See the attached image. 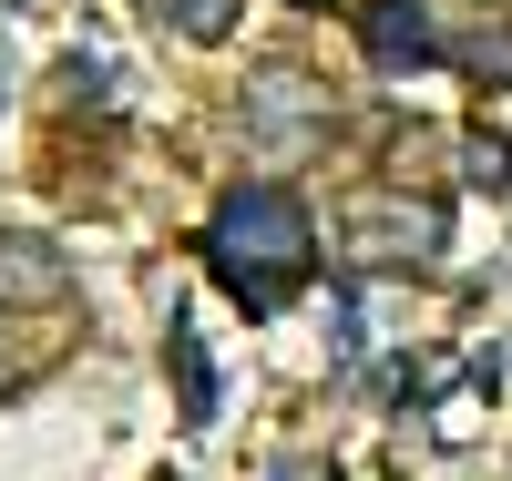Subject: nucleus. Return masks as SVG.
I'll list each match as a JSON object with an SVG mask.
<instances>
[{"mask_svg":"<svg viewBox=\"0 0 512 481\" xmlns=\"http://www.w3.org/2000/svg\"><path fill=\"white\" fill-rule=\"evenodd\" d=\"M359 41L379 72H472L512 93V11H482V0H369Z\"/></svg>","mask_w":512,"mask_h":481,"instance_id":"obj_2","label":"nucleus"},{"mask_svg":"<svg viewBox=\"0 0 512 481\" xmlns=\"http://www.w3.org/2000/svg\"><path fill=\"white\" fill-rule=\"evenodd\" d=\"M52 308H72V256L52 236L0 226V318H52Z\"/></svg>","mask_w":512,"mask_h":481,"instance_id":"obj_5","label":"nucleus"},{"mask_svg":"<svg viewBox=\"0 0 512 481\" xmlns=\"http://www.w3.org/2000/svg\"><path fill=\"white\" fill-rule=\"evenodd\" d=\"M195 256L246 318H277L287 297L318 277V215H308L297 185H236L216 205V226L195 236Z\"/></svg>","mask_w":512,"mask_h":481,"instance_id":"obj_1","label":"nucleus"},{"mask_svg":"<svg viewBox=\"0 0 512 481\" xmlns=\"http://www.w3.org/2000/svg\"><path fill=\"white\" fill-rule=\"evenodd\" d=\"M144 11L175 21L185 41H226V31H236V0H144Z\"/></svg>","mask_w":512,"mask_h":481,"instance_id":"obj_7","label":"nucleus"},{"mask_svg":"<svg viewBox=\"0 0 512 481\" xmlns=\"http://www.w3.org/2000/svg\"><path fill=\"white\" fill-rule=\"evenodd\" d=\"M328 123H338V93H328L318 72H297V62L246 72V134H256V144L308 154V144H328Z\"/></svg>","mask_w":512,"mask_h":481,"instance_id":"obj_4","label":"nucleus"},{"mask_svg":"<svg viewBox=\"0 0 512 481\" xmlns=\"http://www.w3.org/2000/svg\"><path fill=\"white\" fill-rule=\"evenodd\" d=\"M338 267L349 277H431L441 267V205L400 185H359L338 205Z\"/></svg>","mask_w":512,"mask_h":481,"instance_id":"obj_3","label":"nucleus"},{"mask_svg":"<svg viewBox=\"0 0 512 481\" xmlns=\"http://www.w3.org/2000/svg\"><path fill=\"white\" fill-rule=\"evenodd\" d=\"M164 348H175V389H185V430L216 420V369H205V338L185 308H164Z\"/></svg>","mask_w":512,"mask_h":481,"instance_id":"obj_6","label":"nucleus"},{"mask_svg":"<svg viewBox=\"0 0 512 481\" xmlns=\"http://www.w3.org/2000/svg\"><path fill=\"white\" fill-rule=\"evenodd\" d=\"M461 174H472L482 195H512V144L502 134H472V144H461Z\"/></svg>","mask_w":512,"mask_h":481,"instance_id":"obj_8","label":"nucleus"}]
</instances>
